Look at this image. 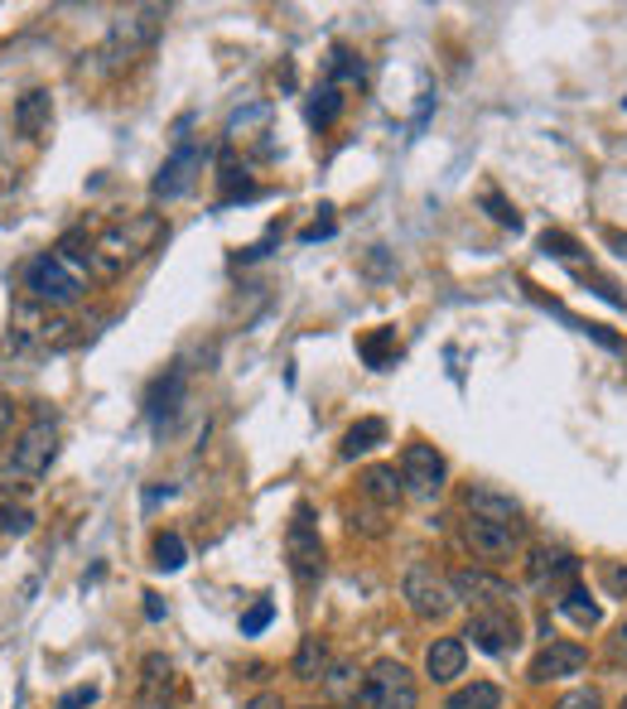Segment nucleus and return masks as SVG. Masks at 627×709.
I'll use <instances>...</instances> for the list:
<instances>
[{
	"mask_svg": "<svg viewBox=\"0 0 627 709\" xmlns=\"http://www.w3.org/2000/svg\"><path fill=\"white\" fill-rule=\"evenodd\" d=\"M159 217L155 213H145V217H136V223H116V227H107L101 237L92 242V266L101 270V275H116V270H126L130 260H136L140 252H150V246L159 242Z\"/></svg>",
	"mask_w": 627,
	"mask_h": 709,
	"instance_id": "nucleus-1",
	"label": "nucleus"
},
{
	"mask_svg": "<svg viewBox=\"0 0 627 709\" xmlns=\"http://www.w3.org/2000/svg\"><path fill=\"white\" fill-rule=\"evenodd\" d=\"M53 454H58V420H53V411H39V415H35V425H29L20 440H14L10 459H6V477L35 483V477L49 473Z\"/></svg>",
	"mask_w": 627,
	"mask_h": 709,
	"instance_id": "nucleus-2",
	"label": "nucleus"
},
{
	"mask_svg": "<svg viewBox=\"0 0 627 709\" xmlns=\"http://www.w3.org/2000/svg\"><path fill=\"white\" fill-rule=\"evenodd\" d=\"M401 593H405V608H411L420 622H444L449 613H454V603H459L454 589H449V574H440L425 560H415L411 570H405Z\"/></svg>",
	"mask_w": 627,
	"mask_h": 709,
	"instance_id": "nucleus-3",
	"label": "nucleus"
},
{
	"mask_svg": "<svg viewBox=\"0 0 627 709\" xmlns=\"http://www.w3.org/2000/svg\"><path fill=\"white\" fill-rule=\"evenodd\" d=\"M159 29H165V10H159V6H140V10L121 14V20L111 24L107 49H101L107 68H121V63H130V58H136L140 49H150V43L159 39Z\"/></svg>",
	"mask_w": 627,
	"mask_h": 709,
	"instance_id": "nucleus-4",
	"label": "nucleus"
},
{
	"mask_svg": "<svg viewBox=\"0 0 627 709\" xmlns=\"http://www.w3.org/2000/svg\"><path fill=\"white\" fill-rule=\"evenodd\" d=\"M420 695H415V680L401 661H376L368 676H362V690H357V709H415Z\"/></svg>",
	"mask_w": 627,
	"mask_h": 709,
	"instance_id": "nucleus-5",
	"label": "nucleus"
},
{
	"mask_svg": "<svg viewBox=\"0 0 627 709\" xmlns=\"http://www.w3.org/2000/svg\"><path fill=\"white\" fill-rule=\"evenodd\" d=\"M25 289H29V299H35V304L63 309V304H72L82 295V280H78V270L63 266L58 256H39V260H29V266H25Z\"/></svg>",
	"mask_w": 627,
	"mask_h": 709,
	"instance_id": "nucleus-6",
	"label": "nucleus"
},
{
	"mask_svg": "<svg viewBox=\"0 0 627 709\" xmlns=\"http://www.w3.org/2000/svg\"><path fill=\"white\" fill-rule=\"evenodd\" d=\"M285 560H290V574H295L300 584H314V579L324 574V541H319V526H314V512H310V506H300L295 521H290V531H285Z\"/></svg>",
	"mask_w": 627,
	"mask_h": 709,
	"instance_id": "nucleus-7",
	"label": "nucleus"
},
{
	"mask_svg": "<svg viewBox=\"0 0 627 709\" xmlns=\"http://www.w3.org/2000/svg\"><path fill=\"white\" fill-rule=\"evenodd\" d=\"M444 477H449V469H444V454L434 444H405L401 449V483L411 498L434 502L444 492Z\"/></svg>",
	"mask_w": 627,
	"mask_h": 709,
	"instance_id": "nucleus-8",
	"label": "nucleus"
},
{
	"mask_svg": "<svg viewBox=\"0 0 627 709\" xmlns=\"http://www.w3.org/2000/svg\"><path fill=\"white\" fill-rule=\"evenodd\" d=\"M463 637L478 651H488V657H507L521 642V618H517V608H478L469 618V628H463Z\"/></svg>",
	"mask_w": 627,
	"mask_h": 709,
	"instance_id": "nucleus-9",
	"label": "nucleus"
},
{
	"mask_svg": "<svg viewBox=\"0 0 627 709\" xmlns=\"http://www.w3.org/2000/svg\"><path fill=\"white\" fill-rule=\"evenodd\" d=\"M449 589H454V599L469 608H517L512 584L492 570H478V564H463V570L449 574Z\"/></svg>",
	"mask_w": 627,
	"mask_h": 709,
	"instance_id": "nucleus-10",
	"label": "nucleus"
},
{
	"mask_svg": "<svg viewBox=\"0 0 627 709\" xmlns=\"http://www.w3.org/2000/svg\"><path fill=\"white\" fill-rule=\"evenodd\" d=\"M203 165H208V145H194V140H179L174 145V155L165 159V169L155 174V198H179L188 194V188L198 184V174Z\"/></svg>",
	"mask_w": 627,
	"mask_h": 709,
	"instance_id": "nucleus-11",
	"label": "nucleus"
},
{
	"mask_svg": "<svg viewBox=\"0 0 627 709\" xmlns=\"http://www.w3.org/2000/svg\"><path fill=\"white\" fill-rule=\"evenodd\" d=\"M463 545L473 550L478 560H512L521 550V526H498V521H463Z\"/></svg>",
	"mask_w": 627,
	"mask_h": 709,
	"instance_id": "nucleus-12",
	"label": "nucleus"
},
{
	"mask_svg": "<svg viewBox=\"0 0 627 709\" xmlns=\"http://www.w3.org/2000/svg\"><path fill=\"white\" fill-rule=\"evenodd\" d=\"M43 328H49V314H43L39 304L25 295L10 309V333H6V343H0V353L20 357V353H29V347H43Z\"/></svg>",
	"mask_w": 627,
	"mask_h": 709,
	"instance_id": "nucleus-13",
	"label": "nucleus"
},
{
	"mask_svg": "<svg viewBox=\"0 0 627 709\" xmlns=\"http://www.w3.org/2000/svg\"><path fill=\"white\" fill-rule=\"evenodd\" d=\"M463 506H469L473 521H498V526H521V502L507 498L498 488H469L463 492Z\"/></svg>",
	"mask_w": 627,
	"mask_h": 709,
	"instance_id": "nucleus-14",
	"label": "nucleus"
},
{
	"mask_svg": "<svg viewBox=\"0 0 627 709\" xmlns=\"http://www.w3.org/2000/svg\"><path fill=\"white\" fill-rule=\"evenodd\" d=\"M585 666H589V651L579 642H550L531 661V680H565V676H579Z\"/></svg>",
	"mask_w": 627,
	"mask_h": 709,
	"instance_id": "nucleus-15",
	"label": "nucleus"
},
{
	"mask_svg": "<svg viewBox=\"0 0 627 709\" xmlns=\"http://www.w3.org/2000/svg\"><path fill=\"white\" fill-rule=\"evenodd\" d=\"M463 661H469V642L463 637H434L425 651V676L434 686H449V680L463 676Z\"/></svg>",
	"mask_w": 627,
	"mask_h": 709,
	"instance_id": "nucleus-16",
	"label": "nucleus"
},
{
	"mask_svg": "<svg viewBox=\"0 0 627 709\" xmlns=\"http://www.w3.org/2000/svg\"><path fill=\"white\" fill-rule=\"evenodd\" d=\"M53 121V97L43 92V87H29V92L14 101V130H20L25 140H39L43 130Z\"/></svg>",
	"mask_w": 627,
	"mask_h": 709,
	"instance_id": "nucleus-17",
	"label": "nucleus"
},
{
	"mask_svg": "<svg viewBox=\"0 0 627 709\" xmlns=\"http://www.w3.org/2000/svg\"><path fill=\"white\" fill-rule=\"evenodd\" d=\"M184 391H188V372H184V367H169V372L150 386L145 405H150V420H155V425H165V420L179 411V405H184Z\"/></svg>",
	"mask_w": 627,
	"mask_h": 709,
	"instance_id": "nucleus-18",
	"label": "nucleus"
},
{
	"mask_svg": "<svg viewBox=\"0 0 627 709\" xmlns=\"http://www.w3.org/2000/svg\"><path fill=\"white\" fill-rule=\"evenodd\" d=\"M362 498L376 502L382 512H391V506L405 498V483H401V469H396V463H376V469L362 473Z\"/></svg>",
	"mask_w": 627,
	"mask_h": 709,
	"instance_id": "nucleus-19",
	"label": "nucleus"
},
{
	"mask_svg": "<svg viewBox=\"0 0 627 709\" xmlns=\"http://www.w3.org/2000/svg\"><path fill=\"white\" fill-rule=\"evenodd\" d=\"M169 690H174V666H169V657L150 651V657L140 661V700L145 705H165Z\"/></svg>",
	"mask_w": 627,
	"mask_h": 709,
	"instance_id": "nucleus-20",
	"label": "nucleus"
},
{
	"mask_svg": "<svg viewBox=\"0 0 627 709\" xmlns=\"http://www.w3.org/2000/svg\"><path fill=\"white\" fill-rule=\"evenodd\" d=\"M329 666H333V657H329V642H324V637H304V642L295 647V661H290V671H295L300 680H324Z\"/></svg>",
	"mask_w": 627,
	"mask_h": 709,
	"instance_id": "nucleus-21",
	"label": "nucleus"
},
{
	"mask_svg": "<svg viewBox=\"0 0 627 709\" xmlns=\"http://www.w3.org/2000/svg\"><path fill=\"white\" fill-rule=\"evenodd\" d=\"M382 440H386V420H382V415H368V420H357V425L343 434V449H339V454H343V459L372 454V449L382 444Z\"/></svg>",
	"mask_w": 627,
	"mask_h": 709,
	"instance_id": "nucleus-22",
	"label": "nucleus"
},
{
	"mask_svg": "<svg viewBox=\"0 0 627 709\" xmlns=\"http://www.w3.org/2000/svg\"><path fill=\"white\" fill-rule=\"evenodd\" d=\"M357 353H362V362H368V367L386 372L391 362H396V353H401V343H396V328H376V333H368V338L357 343Z\"/></svg>",
	"mask_w": 627,
	"mask_h": 709,
	"instance_id": "nucleus-23",
	"label": "nucleus"
},
{
	"mask_svg": "<svg viewBox=\"0 0 627 709\" xmlns=\"http://www.w3.org/2000/svg\"><path fill=\"white\" fill-rule=\"evenodd\" d=\"M444 709H502V690L492 686V680H473V686L449 695Z\"/></svg>",
	"mask_w": 627,
	"mask_h": 709,
	"instance_id": "nucleus-24",
	"label": "nucleus"
},
{
	"mask_svg": "<svg viewBox=\"0 0 627 709\" xmlns=\"http://www.w3.org/2000/svg\"><path fill=\"white\" fill-rule=\"evenodd\" d=\"M324 690L333 695V700H353L357 705V690H362V671L353 661H333L324 671Z\"/></svg>",
	"mask_w": 627,
	"mask_h": 709,
	"instance_id": "nucleus-25",
	"label": "nucleus"
},
{
	"mask_svg": "<svg viewBox=\"0 0 627 709\" xmlns=\"http://www.w3.org/2000/svg\"><path fill=\"white\" fill-rule=\"evenodd\" d=\"M527 574H531V584H546V579H556V574H575V560L570 555H560V550H531V564H527Z\"/></svg>",
	"mask_w": 627,
	"mask_h": 709,
	"instance_id": "nucleus-26",
	"label": "nucleus"
},
{
	"mask_svg": "<svg viewBox=\"0 0 627 709\" xmlns=\"http://www.w3.org/2000/svg\"><path fill=\"white\" fill-rule=\"evenodd\" d=\"M560 613H565V618H575L579 628H599V622H604V608H599V603H589V593H585V589H565Z\"/></svg>",
	"mask_w": 627,
	"mask_h": 709,
	"instance_id": "nucleus-27",
	"label": "nucleus"
},
{
	"mask_svg": "<svg viewBox=\"0 0 627 709\" xmlns=\"http://www.w3.org/2000/svg\"><path fill=\"white\" fill-rule=\"evenodd\" d=\"M339 111H343L339 87H333V82H324V87H319V92L310 97V126H319V130H324V126H333V121H339Z\"/></svg>",
	"mask_w": 627,
	"mask_h": 709,
	"instance_id": "nucleus-28",
	"label": "nucleus"
},
{
	"mask_svg": "<svg viewBox=\"0 0 627 709\" xmlns=\"http://www.w3.org/2000/svg\"><path fill=\"white\" fill-rule=\"evenodd\" d=\"M184 560H188V550L179 541V531H159L155 535V570L174 574V570H184Z\"/></svg>",
	"mask_w": 627,
	"mask_h": 709,
	"instance_id": "nucleus-29",
	"label": "nucleus"
},
{
	"mask_svg": "<svg viewBox=\"0 0 627 709\" xmlns=\"http://www.w3.org/2000/svg\"><path fill=\"white\" fill-rule=\"evenodd\" d=\"M58 260H63V266H92V237H87V232H68V237L58 242Z\"/></svg>",
	"mask_w": 627,
	"mask_h": 709,
	"instance_id": "nucleus-30",
	"label": "nucleus"
},
{
	"mask_svg": "<svg viewBox=\"0 0 627 709\" xmlns=\"http://www.w3.org/2000/svg\"><path fill=\"white\" fill-rule=\"evenodd\" d=\"M29 526H35V512H29V506H20V502L0 506V531L6 535H29Z\"/></svg>",
	"mask_w": 627,
	"mask_h": 709,
	"instance_id": "nucleus-31",
	"label": "nucleus"
},
{
	"mask_svg": "<svg viewBox=\"0 0 627 709\" xmlns=\"http://www.w3.org/2000/svg\"><path fill=\"white\" fill-rule=\"evenodd\" d=\"M271 618H275V603H271V599H256V603L242 613V637L266 632V628H271Z\"/></svg>",
	"mask_w": 627,
	"mask_h": 709,
	"instance_id": "nucleus-32",
	"label": "nucleus"
},
{
	"mask_svg": "<svg viewBox=\"0 0 627 709\" xmlns=\"http://www.w3.org/2000/svg\"><path fill=\"white\" fill-rule=\"evenodd\" d=\"M339 78L362 82V63L347 49H333V58H329V82H339Z\"/></svg>",
	"mask_w": 627,
	"mask_h": 709,
	"instance_id": "nucleus-33",
	"label": "nucleus"
},
{
	"mask_svg": "<svg viewBox=\"0 0 627 709\" xmlns=\"http://www.w3.org/2000/svg\"><path fill=\"white\" fill-rule=\"evenodd\" d=\"M483 208H488L492 217H498L502 227H512V232L521 227V217H517V208H512V203H507V198H498V194H483Z\"/></svg>",
	"mask_w": 627,
	"mask_h": 709,
	"instance_id": "nucleus-34",
	"label": "nucleus"
},
{
	"mask_svg": "<svg viewBox=\"0 0 627 709\" xmlns=\"http://www.w3.org/2000/svg\"><path fill=\"white\" fill-rule=\"evenodd\" d=\"M541 246H546L550 256H560V260H575V256H579V242H575V237H565V232H546Z\"/></svg>",
	"mask_w": 627,
	"mask_h": 709,
	"instance_id": "nucleus-35",
	"label": "nucleus"
},
{
	"mask_svg": "<svg viewBox=\"0 0 627 709\" xmlns=\"http://www.w3.org/2000/svg\"><path fill=\"white\" fill-rule=\"evenodd\" d=\"M556 709H604V700H599V690H594V686H585V690H570V695H565Z\"/></svg>",
	"mask_w": 627,
	"mask_h": 709,
	"instance_id": "nucleus-36",
	"label": "nucleus"
},
{
	"mask_svg": "<svg viewBox=\"0 0 627 709\" xmlns=\"http://www.w3.org/2000/svg\"><path fill=\"white\" fill-rule=\"evenodd\" d=\"M604 584H608V593L627 599V570H623V564H608V570H604Z\"/></svg>",
	"mask_w": 627,
	"mask_h": 709,
	"instance_id": "nucleus-37",
	"label": "nucleus"
},
{
	"mask_svg": "<svg viewBox=\"0 0 627 709\" xmlns=\"http://www.w3.org/2000/svg\"><path fill=\"white\" fill-rule=\"evenodd\" d=\"M608 661L627 666V622H623V628H618L614 637H608Z\"/></svg>",
	"mask_w": 627,
	"mask_h": 709,
	"instance_id": "nucleus-38",
	"label": "nucleus"
},
{
	"mask_svg": "<svg viewBox=\"0 0 627 709\" xmlns=\"http://www.w3.org/2000/svg\"><path fill=\"white\" fill-rule=\"evenodd\" d=\"M92 700H97V690H92V686H82V690H68L58 709H82V705H92Z\"/></svg>",
	"mask_w": 627,
	"mask_h": 709,
	"instance_id": "nucleus-39",
	"label": "nucleus"
},
{
	"mask_svg": "<svg viewBox=\"0 0 627 709\" xmlns=\"http://www.w3.org/2000/svg\"><path fill=\"white\" fill-rule=\"evenodd\" d=\"M10 430H14V401L0 396V444L10 440Z\"/></svg>",
	"mask_w": 627,
	"mask_h": 709,
	"instance_id": "nucleus-40",
	"label": "nucleus"
},
{
	"mask_svg": "<svg viewBox=\"0 0 627 709\" xmlns=\"http://www.w3.org/2000/svg\"><path fill=\"white\" fill-rule=\"evenodd\" d=\"M329 232H333V217H319V223H310V227L300 232V237H304V242H319V237H329Z\"/></svg>",
	"mask_w": 627,
	"mask_h": 709,
	"instance_id": "nucleus-41",
	"label": "nucleus"
},
{
	"mask_svg": "<svg viewBox=\"0 0 627 709\" xmlns=\"http://www.w3.org/2000/svg\"><path fill=\"white\" fill-rule=\"evenodd\" d=\"M145 618H150V622L165 618V603H159V593H145Z\"/></svg>",
	"mask_w": 627,
	"mask_h": 709,
	"instance_id": "nucleus-42",
	"label": "nucleus"
},
{
	"mask_svg": "<svg viewBox=\"0 0 627 709\" xmlns=\"http://www.w3.org/2000/svg\"><path fill=\"white\" fill-rule=\"evenodd\" d=\"M252 709H281V700H275V695H261V700H252Z\"/></svg>",
	"mask_w": 627,
	"mask_h": 709,
	"instance_id": "nucleus-43",
	"label": "nucleus"
},
{
	"mask_svg": "<svg viewBox=\"0 0 627 709\" xmlns=\"http://www.w3.org/2000/svg\"><path fill=\"white\" fill-rule=\"evenodd\" d=\"M304 709H324V705H304Z\"/></svg>",
	"mask_w": 627,
	"mask_h": 709,
	"instance_id": "nucleus-44",
	"label": "nucleus"
},
{
	"mask_svg": "<svg viewBox=\"0 0 627 709\" xmlns=\"http://www.w3.org/2000/svg\"><path fill=\"white\" fill-rule=\"evenodd\" d=\"M618 709H627V695H623V705H618Z\"/></svg>",
	"mask_w": 627,
	"mask_h": 709,
	"instance_id": "nucleus-45",
	"label": "nucleus"
}]
</instances>
